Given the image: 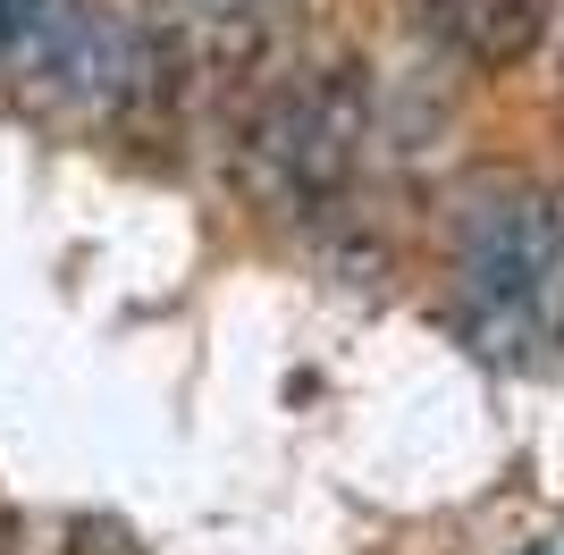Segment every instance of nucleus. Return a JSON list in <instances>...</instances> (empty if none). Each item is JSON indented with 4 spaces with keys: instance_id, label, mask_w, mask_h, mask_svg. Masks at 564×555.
Returning a JSON list of instances; mask_svg holds the SVG:
<instances>
[{
    "instance_id": "1",
    "label": "nucleus",
    "mask_w": 564,
    "mask_h": 555,
    "mask_svg": "<svg viewBox=\"0 0 564 555\" xmlns=\"http://www.w3.org/2000/svg\"><path fill=\"white\" fill-rule=\"evenodd\" d=\"M455 286L489 353L556 337L564 303V203L531 177H489L455 210Z\"/></svg>"
},
{
    "instance_id": "2",
    "label": "nucleus",
    "mask_w": 564,
    "mask_h": 555,
    "mask_svg": "<svg viewBox=\"0 0 564 555\" xmlns=\"http://www.w3.org/2000/svg\"><path fill=\"white\" fill-rule=\"evenodd\" d=\"M362 143H371V76L354 59H321V68L286 76L279 92H261L245 110L236 168L253 185V203L286 210V219H312L354 185Z\"/></svg>"
},
{
    "instance_id": "3",
    "label": "nucleus",
    "mask_w": 564,
    "mask_h": 555,
    "mask_svg": "<svg viewBox=\"0 0 564 555\" xmlns=\"http://www.w3.org/2000/svg\"><path fill=\"white\" fill-rule=\"evenodd\" d=\"M447 25H455V43H464L480 68H514V59H531V43L547 34V0H455Z\"/></svg>"
},
{
    "instance_id": "4",
    "label": "nucleus",
    "mask_w": 564,
    "mask_h": 555,
    "mask_svg": "<svg viewBox=\"0 0 564 555\" xmlns=\"http://www.w3.org/2000/svg\"><path fill=\"white\" fill-rule=\"evenodd\" d=\"M43 9H51V0H0V59H18V51L34 43Z\"/></svg>"
},
{
    "instance_id": "5",
    "label": "nucleus",
    "mask_w": 564,
    "mask_h": 555,
    "mask_svg": "<svg viewBox=\"0 0 564 555\" xmlns=\"http://www.w3.org/2000/svg\"><path fill=\"white\" fill-rule=\"evenodd\" d=\"M270 0H177V18L203 34V25H245V18H261Z\"/></svg>"
}]
</instances>
